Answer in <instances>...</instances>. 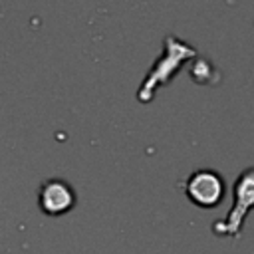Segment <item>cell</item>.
Masks as SVG:
<instances>
[{"instance_id": "obj_1", "label": "cell", "mask_w": 254, "mask_h": 254, "mask_svg": "<svg viewBox=\"0 0 254 254\" xmlns=\"http://www.w3.org/2000/svg\"><path fill=\"white\" fill-rule=\"evenodd\" d=\"M192 58H196V50L192 46L185 44L183 40H179L175 36H167L163 56L157 58V62L149 69L147 77L141 81V87L137 91V99L141 103H149L155 97L157 89L163 87L173 75H177L179 69L183 67V64L192 60Z\"/></svg>"}, {"instance_id": "obj_3", "label": "cell", "mask_w": 254, "mask_h": 254, "mask_svg": "<svg viewBox=\"0 0 254 254\" xmlns=\"http://www.w3.org/2000/svg\"><path fill=\"white\" fill-rule=\"evenodd\" d=\"M189 200L200 208H214L224 198V179L210 169L194 171L185 185Z\"/></svg>"}, {"instance_id": "obj_2", "label": "cell", "mask_w": 254, "mask_h": 254, "mask_svg": "<svg viewBox=\"0 0 254 254\" xmlns=\"http://www.w3.org/2000/svg\"><path fill=\"white\" fill-rule=\"evenodd\" d=\"M254 204V171L246 169L234 183V202L228 210L224 220H216L212 230L216 236H230L236 238L242 232L244 220Z\"/></svg>"}, {"instance_id": "obj_4", "label": "cell", "mask_w": 254, "mask_h": 254, "mask_svg": "<svg viewBox=\"0 0 254 254\" xmlns=\"http://www.w3.org/2000/svg\"><path fill=\"white\" fill-rule=\"evenodd\" d=\"M38 204L44 214H67L75 206V190L64 179H50L38 190Z\"/></svg>"}]
</instances>
